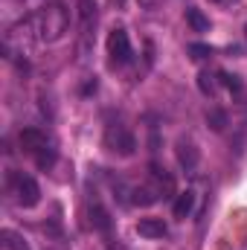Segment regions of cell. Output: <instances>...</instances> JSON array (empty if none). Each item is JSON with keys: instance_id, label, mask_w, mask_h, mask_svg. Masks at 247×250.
Masks as SVG:
<instances>
[{"instance_id": "obj_1", "label": "cell", "mask_w": 247, "mask_h": 250, "mask_svg": "<svg viewBox=\"0 0 247 250\" xmlns=\"http://www.w3.org/2000/svg\"><path fill=\"white\" fill-rule=\"evenodd\" d=\"M32 26H35V38L38 41L56 44L70 29V12L64 9V3H47L38 15H32Z\"/></svg>"}, {"instance_id": "obj_2", "label": "cell", "mask_w": 247, "mask_h": 250, "mask_svg": "<svg viewBox=\"0 0 247 250\" xmlns=\"http://www.w3.org/2000/svg\"><path fill=\"white\" fill-rule=\"evenodd\" d=\"M76 12H79V56L82 62H87L90 50H93V29H96V21H99V6L96 0H79L76 3Z\"/></svg>"}, {"instance_id": "obj_3", "label": "cell", "mask_w": 247, "mask_h": 250, "mask_svg": "<svg viewBox=\"0 0 247 250\" xmlns=\"http://www.w3.org/2000/svg\"><path fill=\"white\" fill-rule=\"evenodd\" d=\"M102 143L108 151L120 154V157H131L137 151V137L131 134V128L123 123H108L105 125V134H102Z\"/></svg>"}, {"instance_id": "obj_4", "label": "cell", "mask_w": 247, "mask_h": 250, "mask_svg": "<svg viewBox=\"0 0 247 250\" xmlns=\"http://www.w3.org/2000/svg\"><path fill=\"white\" fill-rule=\"evenodd\" d=\"M9 181H12V192H15V198H18L21 207H35L41 201V187L35 184V178H29V175H12Z\"/></svg>"}, {"instance_id": "obj_5", "label": "cell", "mask_w": 247, "mask_h": 250, "mask_svg": "<svg viewBox=\"0 0 247 250\" xmlns=\"http://www.w3.org/2000/svg\"><path fill=\"white\" fill-rule=\"evenodd\" d=\"M108 56H111V64H128L134 59V50H131V41H128L125 29H111L108 32Z\"/></svg>"}, {"instance_id": "obj_6", "label": "cell", "mask_w": 247, "mask_h": 250, "mask_svg": "<svg viewBox=\"0 0 247 250\" xmlns=\"http://www.w3.org/2000/svg\"><path fill=\"white\" fill-rule=\"evenodd\" d=\"M18 143H21V148L29 151V154H38L44 146H50V143H47V134H44L41 128H23V131L18 134Z\"/></svg>"}, {"instance_id": "obj_7", "label": "cell", "mask_w": 247, "mask_h": 250, "mask_svg": "<svg viewBox=\"0 0 247 250\" xmlns=\"http://www.w3.org/2000/svg\"><path fill=\"white\" fill-rule=\"evenodd\" d=\"M137 233L143 239H163L166 236V224H163V218H140Z\"/></svg>"}, {"instance_id": "obj_8", "label": "cell", "mask_w": 247, "mask_h": 250, "mask_svg": "<svg viewBox=\"0 0 247 250\" xmlns=\"http://www.w3.org/2000/svg\"><path fill=\"white\" fill-rule=\"evenodd\" d=\"M87 218H90V227H93V230H99V233H108V230H111V215H108L105 207L93 204V207L87 209Z\"/></svg>"}, {"instance_id": "obj_9", "label": "cell", "mask_w": 247, "mask_h": 250, "mask_svg": "<svg viewBox=\"0 0 247 250\" xmlns=\"http://www.w3.org/2000/svg\"><path fill=\"white\" fill-rule=\"evenodd\" d=\"M0 245H3V250H29V245H26V239L21 236V233H15V230H0Z\"/></svg>"}, {"instance_id": "obj_10", "label": "cell", "mask_w": 247, "mask_h": 250, "mask_svg": "<svg viewBox=\"0 0 247 250\" xmlns=\"http://www.w3.org/2000/svg\"><path fill=\"white\" fill-rule=\"evenodd\" d=\"M178 160H181L184 169H195V166H198V148H195L192 143L181 140V143H178Z\"/></svg>"}, {"instance_id": "obj_11", "label": "cell", "mask_w": 247, "mask_h": 250, "mask_svg": "<svg viewBox=\"0 0 247 250\" xmlns=\"http://www.w3.org/2000/svg\"><path fill=\"white\" fill-rule=\"evenodd\" d=\"M175 218H186L192 209H195V195L186 189V192H178V198H175Z\"/></svg>"}, {"instance_id": "obj_12", "label": "cell", "mask_w": 247, "mask_h": 250, "mask_svg": "<svg viewBox=\"0 0 247 250\" xmlns=\"http://www.w3.org/2000/svg\"><path fill=\"white\" fill-rule=\"evenodd\" d=\"M186 21H189V26H192L195 32H209V18H206L201 9L189 6V9H186Z\"/></svg>"}, {"instance_id": "obj_13", "label": "cell", "mask_w": 247, "mask_h": 250, "mask_svg": "<svg viewBox=\"0 0 247 250\" xmlns=\"http://www.w3.org/2000/svg\"><path fill=\"white\" fill-rule=\"evenodd\" d=\"M206 125H209L212 131H224V128H227V111H221V108L206 111Z\"/></svg>"}, {"instance_id": "obj_14", "label": "cell", "mask_w": 247, "mask_h": 250, "mask_svg": "<svg viewBox=\"0 0 247 250\" xmlns=\"http://www.w3.org/2000/svg\"><path fill=\"white\" fill-rule=\"evenodd\" d=\"M35 163H38V169H50V166L56 163V148H53V146H44V148L35 154Z\"/></svg>"}, {"instance_id": "obj_15", "label": "cell", "mask_w": 247, "mask_h": 250, "mask_svg": "<svg viewBox=\"0 0 247 250\" xmlns=\"http://www.w3.org/2000/svg\"><path fill=\"white\" fill-rule=\"evenodd\" d=\"M198 90H201L204 96H212V93H215V76H212V73H201V76H198Z\"/></svg>"}, {"instance_id": "obj_16", "label": "cell", "mask_w": 247, "mask_h": 250, "mask_svg": "<svg viewBox=\"0 0 247 250\" xmlns=\"http://www.w3.org/2000/svg\"><path fill=\"white\" fill-rule=\"evenodd\" d=\"M218 79H221V84L227 87V90H233V93H242V79L239 76H233V73H218Z\"/></svg>"}, {"instance_id": "obj_17", "label": "cell", "mask_w": 247, "mask_h": 250, "mask_svg": "<svg viewBox=\"0 0 247 250\" xmlns=\"http://www.w3.org/2000/svg\"><path fill=\"white\" fill-rule=\"evenodd\" d=\"M189 56H192L195 62H204V59L212 56V47H209V44H189Z\"/></svg>"}, {"instance_id": "obj_18", "label": "cell", "mask_w": 247, "mask_h": 250, "mask_svg": "<svg viewBox=\"0 0 247 250\" xmlns=\"http://www.w3.org/2000/svg\"><path fill=\"white\" fill-rule=\"evenodd\" d=\"M137 3H140V9H148V12H151V9H157L163 0H137Z\"/></svg>"}, {"instance_id": "obj_19", "label": "cell", "mask_w": 247, "mask_h": 250, "mask_svg": "<svg viewBox=\"0 0 247 250\" xmlns=\"http://www.w3.org/2000/svg\"><path fill=\"white\" fill-rule=\"evenodd\" d=\"M96 84H99V82H96V76H93V79H90V82L82 87V93H84V96H87V93H93V90H96Z\"/></svg>"}, {"instance_id": "obj_20", "label": "cell", "mask_w": 247, "mask_h": 250, "mask_svg": "<svg viewBox=\"0 0 247 250\" xmlns=\"http://www.w3.org/2000/svg\"><path fill=\"white\" fill-rule=\"evenodd\" d=\"M108 250H128V248H123V245H120V242H117V245H114V242H111V245H108Z\"/></svg>"}, {"instance_id": "obj_21", "label": "cell", "mask_w": 247, "mask_h": 250, "mask_svg": "<svg viewBox=\"0 0 247 250\" xmlns=\"http://www.w3.org/2000/svg\"><path fill=\"white\" fill-rule=\"evenodd\" d=\"M245 38H247V26H245Z\"/></svg>"}, {"instance_id": "obj_22", "label": "cell", "mask_w": 247, "mask_h": 250, "mask_svg": "<svg viewBox=\"0 0 247 250\" xmlns=\"http://www.w3.org/2000/svg\"><path fill=\"white\" fill-rule=\"evenodd\" d=\"M212 3H221V0H212Z\"/></svg>"}]
</instances>
